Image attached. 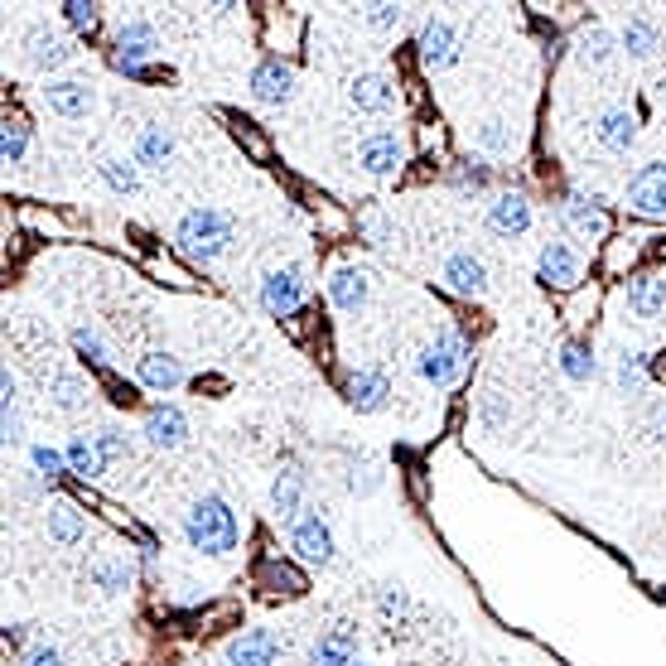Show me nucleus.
Segmentation results:
<instances>
[{"instance_id": "f257e3e1", "label": "nucleus", "mask_w": 666, "mask_h": 666, "mask_svg": "<svg viewBox=\"0 0 666 666\" xmlns=\"http://www.w3.org/2000/svg\"><path fill=\"white\" fill-rule=\"evenodd\" d=\"M184 541L198 550V556H228V550H237L242 526H237V512L228 507V498L203 493V498L189 507V517H184Z\"/></svg>"}, {"instance_id": "f03ea898", "label": "nucleus", "mask_w": 666, "mask_h": 666, "mask_svg": "<svg viewBox=\"0 0 666 666\" xmlns=\"http://www.w3.org/2000/svg\"><path fill=\"white\" fill-rule=\"evenodd\" d=\"M232 237H237V228H232V218L222 208H189L184 218H179V228H174V246L189 256V262H198V266H213L222 252L232 246Z\"/></svg>"}, {"instance_id": "7ed1b4c3", "label": "nucleus", "mask_w": 666, "mask_h": 666, "mask_svg": "<svg viewBox=\"0 0 666 666\" xmlns=\"http://www.w3.org/2000/svg\"><path fill=\"white\" fill-rule=\"evenodd\" d=\"M415 367H421V377L431 382V387H455V382L464 377V367H469V338L459 329H439L431 343L421 348Z\"/></svg>"}, {"instance_id": "20e7f679", "label": "nucleus", "mask_w": 666, "mask_h": 666, "mask_svg": "<svg viewBox=\"0 0 666 666\" xmlns=\"http://www.w3.org/2000/svg\"><path fill=\"white\" fill-rule=\"evenodd\" d=\"M160 53V34H155L150 20L131 15L126 25L117 29V39H111V68L126 77H145V63Z\"/></svg>"}, {"instance_id": "39448f33", "label": "nucleus", "mask_w": 666, "mask_h": 666, "mask_svg": "<svg viewBox=\"0 0 666 666\" xmlns=\"http://www.w3.org/2000/svg\"><path fill=\"white\" fill-rule=\"evenodd\" d=\"M358 165L372 179H397L405 165V135L401 131H367L358 141Z\"/></svg>"}, {"instance_id": "423d86ee", "label": "nucleus", "mask_w": 666, "mask_h": 666, "mask_svg": "<svg viewBox=\"0 0 666 666\" xmlns=\"http://www.w3.org/2000/svg\"><path fill=\"white\" fill-rule=\"evenodd\" d=\"M536 280L546 290H560V295L580 290V280H584L580 252H574L570 242H546V246H541V256H536Z\"/></svg>"}, {"instance_id": "0eeeda50", "label": "nucleus", "mask_w": 666, "mask_h": 666, "mask_svg": "<svg viewBox=\"0 0 666 666\" xmlns=\"http://www.w3.org/2000/svg\"><path fill=\"white\" fill-rule=\"evenodd\" d=\"M44 107L53 111V117L63 121H87L97 107V87L87 83V77H49V87H44Z\"/></svg>"}, {"instance_id": "6e6552de", "label": "nucleus", "mask_w": 666, "mask_h": 666, "mask_svg": "<svg viewBox=\"0 0 666 666\" xmlns=\"http://www.w3.org/2000/svg\"><path fill=\"white\" fill-rule=\"evenodd\" d=\"M304 290H310V280H304L300 266L270 270V276L262 280V310L270 314V319H290V314L304 304Z\"/></svg>"}, {"instance_id": "1a4fd4ad", "label": "nucleus", "mask_w": 666, "mask_h": 666, "mask_svg": "<svg viewBox=\"0 0 666 666\" xmlns=\"http://www.w3.org/2000/svg\"><path fill=\"white\" fill-rule=\"evenodd\" d=\"M348 101H353V111H363V117H391V111L401 107V83L391 73H363L348 87Z\"/></svg>"}, {"instance_id": "9d476101", "label": "nucleus", "mask_w": 666, "mask_h": 666, "mask_svg": "<svg viewBox=\"0 0 666 666\" xmlns=\"http://www.w3.org/2000/svg\"><path fill=\"white\" fill-rule=\"evenodd\" d=\"M628 213L652 222H666V165H642L628 179Z\"/></svg>"}, {"instance_id": "9b49d317", "label": "nucleus", "mask_w": 666, "mask_h": 666, "mask_svg": "<svg viewBox=\"0 0 666 666\" xmlns=\"http://www.w3.org/2000/svg\"><path fill=\"white\" fill-rule=\"evenodd\" d=\"M68 59H73V39H68L63 29L29 25V34H25V63L34 68V73H53V68H63Z\"/></svg>"}, {"instance_id": "f8f14e48", "label": "nucleus", "mask_w": 666, "mask_h": 666, "mask_svg": "<svg viewBox=\"0 0 666 666\" xmlns=\"http://www.w3.org/2000/svg\"><path fill=\"white\" fill-rule=\"evenodd\" d=\"M295 93V63L280 59V53H270L252 68V97L262 101V107H280V101H290Z\"/></svg>"}, {"instance_id": "ddd939ff", "label": "nucleus", "mask_w": 666, "mask_h": 666, "mask_svg": "<svg viewBox=\"0 0 666 666\" xmlns=\"http://www.w3.org/2000/svg\"><path fill=\"white\" fill-rule=\"evenodd\" d=\"M439 280H445V290H449V295H459V300L488 295V266H483V256H473V252H455V256H449L445 270H439Z\"/></svg>"}, {"instance_id": "4468645a", "label": "nucleus", "mask_w": 666, "mask_h": 666, "mask_svg": "<svg viewBox=\"0 0 666 666\" xmlns=\"http://www.w3.org/2000/svg\"><path fill=\"white\" fill-rule=\"evenodd\" d=\"M290 546H295L300 560H310V566H329L334 560V532L329 522H324L319 512H304L295 526H290Z\"/></svg>"}, {"instance_id": "2eb2a0df", "label": "nucleus", "mask_w": 666, "mask_h": 666, "mask_svg": "<svg viewBox=\"0 0 666 666\" xmlns=\"http://www.w3.org/2000/svg\"><path fill=\"white\" fill-rule=\"evenodd\" d=\"M304 488H310V473L300 464H286L276 473V483H270V507H276V517L286 526H295L310 507H304Z\"/></svg>"}, {"instance_id": "dca6fc26", "label": "nucleus", "mask_w": 666, "mask_h": 666, "mask_svg": "<svg viewBox=\"0 0 666 666\" xmlns=\"http://www.w3.org/2000/svg\"><path fill=\"white\" fill-rule=\"evenodd\" d=\"M455 59H459V29L449 25L445 15H431L421 25V63L431 68V73H445Z\"/></svg>"}, {"instance_id": "f3484780", "label": "nucleus", "mask_w": 666, "mask_h": 666, "mask_svg": "<svg viewBox=\"0 0 666 666\" xmlns=\"http://www.w3.org/2000/svg\"><path fill=\"white\" fill-rule=\"evenodd\" d=\"M560 222H566L574 237H584V242L608 237V213L600 208V198H590V194H566L560 198Z\"/></svg>"}, {"instance_id": "a211bd4d", "label": "nucleus", "mask_w": 666, "mask_h": 666, "mask_svg": "<svg viewBox=\"0 0 666 666\" xmlns=\"http://www.w3.org/2000/svg\"><path fill=\"white\" fill-rule=\"evenodd\" d=\"M348 405L363 415H377L391 405V377L382 367H358L353 377H348Z\"/></svg>"}, {"instance_id": "6ab92c4d", "label": "nucleus", "mask_w": 666, "mask_h": 666, "mask_svg": "<svg viewBox=\"0 0 666 666\" xmlns=\"http://www.w3.org/2000/svg\"><path fill=\"white\" fill-rule=\"evenodd\" d=\"M532 228V198L522 194V189H507L488 203V232L493 237H522Z\"/></svg>"}, {"instance_id": "aec40b11", "label": "nucleus", "mask_w": 666, "mask_h": 666, "mask_svg": "<svg viewBox=\"0 0 666 666\" xmlns=\"http://www.w3.org/2000/svg\"><path fill=\"white\" fill-rule=\"evenodd\" d=\"M280 652H286L280 633H270V628H252V633L228 642V666H276Z\"/></svg>"}, {"instance_id": "412c9836", "label": "nucleus", "mask_w": 666, "mask_h": 666, "mask_svg": "<svg viewBox=\"0 0 666 666\" xmlns=\"http://www.w3.org/2000/svg\"><path fill=\"white\" fill-rule=\"evenodd\" d=\"M131 160L141 165V169L165 174V169L174 165V135H169L160 121H145V126L135 131V141H131Z\"/></svg>"}, {"instance_id": "4be33fe9", "label": "nucleus", "mask_w": 666, "mask_h": 666, "mask_svg": "<svg viewBox=\"0 0 666 666\" xmlns=\"http://www.w3.org/2000/svg\"><path fill=\"white\" fill-rule=\"evenodd\" d=\"M594 141H600V150H608V155H628L638 141V117L628 107H604L600 117H594Z\"/></svg>"}, {"instance_id": "5701e85b", "label": "nucleus", "mask_w": 666, "mask_h": 666, "mask_svg": "<svg viewBox=\"0 0 666 666\" xmlns=\"http://www.w3.org/2000/svg\"><path fill=\"white\" fill-rule=\"evenodd\" d=\"M145 439H150L155 449H179L189 439V415L179 411V405H150L145 411Z\"/></svg>"}, {"instance_id": "b1692460", "label": "nucleus", "mask_w": 666, "mask_h": 666, "mask_svg": "<svg viewBox=\"0 0 666 666\" xmlns=\"http://www.w3.org/2000/svg\"><path fill=\"white\" fill-rule=\"evenodd\" d=\"M367 295H372L367 270H358V266H338L334 276H329V300H334V310H338V314H363Z\"/></svg>"}, {"instance_id": "393cba45", "label": "nucleus", "mask_w": 666, "mask_h": 666, "mask_svg": "<svg viewBox=\"0 0 666 666\" xmlns=\"http://www.w3.org/2000/svg\"><path fill=\"white\" fill-rule=\"evenodd\" d=\"M135 382L150 391H174L184 382V363L174 353H141L135 358Z\"/></svg>"}, {"instance_id": "a878e982", "label": "nucleus", "mask_w": 666, "mask_h": 666, "mask_svg": "<svg viewBox=\"0 0 666 666\" xmlns=\"http://www.w3.org/2000/svg\"><path fill=\"white\" fill-rule=\"evenodd\" d=\"M574 59H580L584 68H608L618 59V34L604 29V25H584L580 34H574Z\"/></svg>"}, {"instance_id": "bb28decb", "label": "nucleus", "mask_w": 666, "mask_h": 666, "mask_svg": "<svg viewBox=\"0 0 666 666\" xmlns=\"http://www.w3.org/2000/svg\"><path fill=\"white\" fill-rule=\"evenodd\" d=\"M623 300L638 319H662L666 314V280L662 276H633L628 290H623Z\"/></svg>"}, {"instance_id": "cd10ccee", "label": "nucleus", "mask_w": 666, "mask_h": 666, "mask_svg": "<svg viewBox=\"0 0 666 666\" xmlns=\"http://www.w3.org/2000/svg\"><path fill=\"white\" fill-rule=\"evenodd\" d=\"M83 536H87V517L77 512V507L68 502V498H53L49 502V541L68 550V546H77Z\"/></svg>"}, {"instance_id": "c85d7f7f", "label": "nucleus", "mask_w": 666, "mask_h": 666, "mask_svg": "<svg viewBox=\"0 0 666 666\" xmlns=\"http://www.w3.org/2000/svg\"><path fill=\"white\" fill-rule=\"evenodd\" d=\"M358 662V633L353 628H334L314 642L310 652V666H353Z\"/></svg>"}, {"instance_id": "c756f323", "label": "nucleus", "mask_w": 666, "mask_h": 666, "mask_svg": "<svg viewBox=\"0 0 666 666\" xmlns=\"http://www.w3.org/2000/svg\"><path fill=\"white\" fill-rule=\"evenodd\" d=\"M618 49L628 53V59H657V49H662V29L652 25L647 15H633L623 25V34H618Z\"/></svg>"}, {"instance_id": "7c9ffc66", "label": "nucleus", "mask_w": 666, "mask_h": 666, "mask_svg": "<svg viewBox=\"0 0 666 666\" xmlns=\"http://www.w3.org/2000/svg\"><path fill=\"white\" fill-rule=\"evenodd\" d=\"M256 584H262L266 594H286V600H300L310 584H304V574L290 566V560H262V570H256Z\"/></svg>"}, {"instance_id": "2f4dec72", "label": "nucleus", "mask_w": 666, "mask_h": 666, "mask_svg": "<svg viewBox=\"0 0 666 666\" xmlns=\"http://www.w3.org/2000/svg\"><path fill=\"white\" fill-rule=\"evenodd\" d=\"M97 174L107 179L111 194H121V198L141 194V165H135V160H121V155H101V160H97Z\"/></svg>"}, {"instance_id": "473e14b6", "label": "nucleus", "mask_w": 666, "mask_h": 666, "mask_svg": "<svg viewBox=\"0 0 666 666\" xmlns=\"http://www.w3.org/2000/svg\"><path fill=\"white\" fill-rule=\"evenodd\" d=\"M49 401L59 405V411H87V401H93V391H87V382L77 377V372H53L49 377Z\"/></svg>"}, {"instance_id": "72a5a7b5", "label": "nucleus", "mask_w": 666, "mask_h": 666, "mask_svg": "<svg viewBox=\"0 0 666 666\" xmlns=\"http://www.w3.org/2000/svg\"><path fill=\"white\" fill-rule=\"evenodd\" d=\"M68 469L77 473V479H101V473H107V464H101V455H97V445L87 435H73L68 439Z\"/></svg>"}, {"instance_id": "f704fd0d", "label": "nucleus", "mask_w": 666, "mask_h": 666, "mask_svg": "<svg viewBox=\"0 0 666 666\" xmlns=\"http://www.w3.org/2000/svg\"><path fill=\"white\" fill-rule=\"evenodd\" d=\"M560 372H566L570 382H594V372H600V363H594V348L580 343V338H570V343L560 348Z\"/></svg>"}, {"instance_id": "c9c22d12", "label": "nucleus", "mask_w": 666, "mask_h": 666, "mask_svg": "<svg viewBox=\"0 0 666 666\" xmlns=\"http://www.w3.org/2000/svg\"><path fill=\"white\" fill-rule=\"evenodd\" d=\"M25 155H29V121L25 117H5V126H0V160L25 165Z\"/></svg>"}, {"instance_id": "e433bc0d", "label": "nucleus", "mask_w": 666, "mask_h": 666, "mask_svg": "<svg viewBox=\"0 0 666 666\" xmlns=\"http://www.w3.org/2000/svg\"><path fill=\"white\" fill-rule=\"evenodd\" d=\"M473 145H479L483 155H493V160H502V155H512L517 135L507 121H479V131H473Z\"/></svg>"}, {"instance_id": "4c0bfd02", "label": "nucleus", "mask_w": 666, "mask_h": 666, "mask_svg": "<svg viewBox=\"0 0 666 666\" xmlns=\"http://www.w3.org/2000/svg\"><path fill=\"white\" fill-rule=\"evenodd\" d=\"M87 580L107 594H126L131 590V566L126 560H93V566H87Z\"/></svg>"}, {"instance_id": "58836bf2", "label": "nucleus", "mask_w": 666, "mask_h": 666, "mask_svg": "<svg viewBox=\"0 0 666 666\" xmlns=\"http://www.w3.org/2000/svg\"><path fill=\"white\" fill-rule=\"evenodd\" d=\"M73 348H77V358H83V363L111 367V348H107V338H101L93 324H77V329H73Z\"/></svg>"}, {"instance_id": "ea45409f", "label": "nucleus", "mask_w": 666, "mask_h": 666, "mask_svg": "<svg viewBox=\"0 0 666 666\" xmlns=\"http://www.w3.org/2000/svg\"><path fill=\"white\" fill-rule=\"evenodd\" d=\"M93 445H97V455H101V464H121V459H131V435L121 431V425H101V431L93 435Z\"/></svg>"}, {"instance_id": "a19ab883", "label": "nucleus", "mask_w": 666, "mask_h": 666, "mask_svg": "<svg viewBox=\"0 0 666 666\" xmlns=\"http://www.w3.org/2000/svg\"><path fill=\"white\" fill-rule=\"evenodd\" d=\"M29 464H34V473H39L44 483H53V479H63V473H73V469H68V455H63V449H53V445H34L29 449Z\"/></svg>"}, {"instance_id": "79ce46f5", "label": "nucleus", "mask_w": 666, "mask_h": 666, "mask_svg": "<svg viewBox=\"0 0 666 666\" xmlns=\"http://www.w3.org/2000/svg\"><path fill=\"white\" fill-rule=\"evenodd\" d=\"M642 387H647V358L623 353L618 358V391H623V397H638Z\"/></svg>"}, {"instance_id": "37998d69", "label": "nucleus", "mask_w": 666, "mask_h": 666, "mask_svg": "<svg viewBox=\"0 0 666 666\" xmlns=\"http://www.w3.org/2000/svg\"><path fill=\"white\" fill-rule=\"evenodd\" d=\"M642 242H647V237H618V242H608L604 266L614 270V276H623V270H628V266H633L638 256H642Z\"/></svg>"}, {"instance_id": "c03bdc74", "label": "nucleus", "mask_w": 666, "mask_h": 666, "mask_svg": "<svg viewBox=\"0 0 666 666\" xmlns=\"http://www.w3.org/2000/svg\"><path fill=\"white\" fill-rule=\"evenodd\" d=\"M455 179L459 189H464V194H479V189H488V179H493V165H483V160H459L455 165Z\"/></svg>"}, {"instance_id": "a18cd8bd", "label": "nucleus", "mask_w": 666, "mask_h": 666, "mask_svg": "<svg viewBox=\"0 0 666 666\" xmlns=\"http://www.w3.org/2000/svg\"><path fill=\"white\" fill-rule=\"evenodd\" d=\"M59 10H63V20H68V29H77V34H97V25H101L93 0H68V5H59Z\"/></svg>"}, {"instance_id": "49530a36", "label": "nucleus", "mask_w": 666, "mask_h": 666, "mask_svg": "<svg viewBox=\"0 0 666 666\" xmlns=\"http://www.w3.org/2000/svg\"><path fill=\"white\" fill-rule=\"evenodd\" d=\"M348 488L363 493V498H367V493H377V488H382V469L372 464V459H363V464H353V469H348Z\"/></svg>"}, {"instance_id": "de8ad7c7", "label": "nucleus", "mask_w": 666, "mask_h": 666, "mask_svg": "<svg viewBox=\"0 0 666 666\" xmlns=\"http://www.w3.org/2000/svg\"><path fill=\"white\" fill-rule=\"evenodd\" d=\"M405 20L401 5H363V25L367 29H397Z\"/></svg>"}, {"instance_id": "09e8293b", "label": "nucleus", "mask_w": 666, "mask_h": 666, "mask_svg": "<svg viewBox=\"0 0 666 666\" xmlns=\"http://www.w3.org/2000/svg\"><path fill=\"white\" fill-rule=\"evenodd\" d=\"M20 666H63V652L53 647V642H34V647H25Z\"/></svg>"}, {"instance_id": "8fccbe9b", "label": "nucleus", "mask_w": 666, "mask_h": 666, "mask_svg": "<svg viewBox=\"0 0 666 666\" xmlns=\"http://www.w3.org/2000/svg\"><path fill=\"white\" fill-rule=\"evenodd\" d=\"M483 421H488L493 431H502V425H507V405H502L498 391H488V401H483Z\"/></svg>"}, {"instance_id": "3c124183", "label": "nucleus", "mask_w": 666, "mask_h": 666, "mask_svg": "<svg viewBox=\"0 0 666 666\" xmlns=\"http://www.w3.org/2000/svg\"><path fill=\"white\" fill-rule=\"evenodd\" d=\"M405 600H401V594H382V614H397V608H401Z\"/></svg>"}, {"instance_id": "603ef678", "label": "nucleus", "mask_w": 666, "mask_h": 666, "mask_svg": "<svg viewBox=\"0 0 666 666\" xmlns=\"http://www.w3.org/2000/svg\"><path fill=\"white\" fill-rule=\"evenodd\" d=\"M657 425H662V435H666V401L657 405Z\"/></svg>"}, {"instance_id": "864d4df0", "label": "nucleus", "mask_w": 666, "mask_h": 666, "mask_svg": "<svg viewBox=\"0 0 666 666\" xmlns=\"http://www.w3.org/2000/svg\"><path fill=\"white\" fill-rule=\"evenodd\" d=\"M662 93H666V77H662Z\"/></svg>"}, {"instance_id": "5fc2aeb1", "label": "nucleus", "mask_w": 666, "mask_h": 666, "mask_svg": "<svg viewBox=\"0 0 666 666\" xmlns=\"http://www.w3.org/2000/svg\"><path fill=\"white\" fill-rule=\"evenodd\" d=\"M353 666H367V662H353Z\"/></svg>"}]
</instances>
